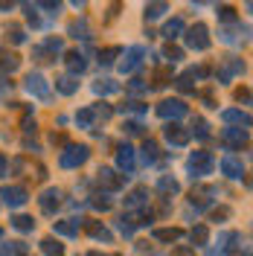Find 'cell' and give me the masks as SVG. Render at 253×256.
I'll return each mask as SVG.
<instances>
[{
  "label": "cell",
  "mask_w": 253,
  "mask_h": 256,
  "mask_svg": "<svg viewBox=\"0 0 253 256\" xmlns=\"http://www.w3.org/2000/svg\"><path fill=\"white\" fill-rule=\"evenodd\" d=\"M90 158V148L88 146H67L62 154H58V166L62 169H79L82 163H88Z\"/></svg>",
  "instance_id": "obj_1"
},
{
  "label": "cell",
  "mask_w": 253,
  "mask_h": 256,
  "mask_svg": "<svg viewBox=\"0 0 253 256\" xmlns=\"http://www.w3.org/2000/svg\"><path fill=\"white\" fill-rule=\"evenodd\" d=\"M216 169V158L210 152H192L190 154V172H192V180L195 178H204Z\"/></svg>",
  "instance_id": "obj_2"
},
{
  "label": "cell",
  "mask_w": 253,
  "mask_h": 256,
  "mask_svg": "<svg viewBox=\"0 0 253 256\" xmlns=\"http://www.w3.org/2000/svg\"><path fill=\"white\" fill-rule=\"evenodd\" d=\"M184 38H186V47H190V50H198V52L210 50V30H206L204 24H195V26H190Z\"/></svg>",
  "instance_id": "obj_3"
},
{
  "label": "cell",
  "mask_w": 253,
  "mask_h": 256,
  "mask_svg": "<svg viewBox=\"0 0 253 256\" xmlns=\"http://www.w3.org/2000/svg\"><path fill=\"white\" fill-rule=\"evenodd\" d=\"M186 111H190V108H186V102H180V99H163V102L158 105V116L172 120V122L174 120H184Z\"/></svg>",
  "instance_id": "obj_4"
},
{
  "label": "cell",
  "mask_w": 253,
  "mask_h": 256,
  "mask_svg": "<svg viewBox=\"0 0 253 256\" xmlns=\"http://www.w3.org/2000/svg\"><path fill=\"white\" fill-rule=\"evenodd\" d=\"M58 52H62V41H58V38H47V44L32 47V58L41 62V64H50V62H56Z\"/></svg>",
  "instance_id": "obj_5"
},
{
  "label": "cell",
  "mask_w": 253,
  "mask_h": 256,
  "mask_svg": "<svg viewBox=\"0 0 253 256\" xmlns=\"http://www.w3.org/2000/svg\"><path fill=\"white\" fill-rule=\"evenodd\" d=\"M0 198L9 207H24L30 201V192L24 190V186H0Z\"/></svg>",
  "instance_id": "obj_6"
},
{
  "label": "cell",
  "mask_w": 253,
  "mask_h": 256,
  "mask_svg": "<svg viewBox=\"0 0 253 256\" xmlns=\"http://www.w3.org/2000/svg\"><path fill=\"white\" fill-rule=\"evenodd\" d=\"M236 242H242V236L238 233H222L218 236V248H210L204 256H227L236 250Z\"/></svg>",
  "instance_id": "obj_7"
},
{
  "label": "cell",
  "mask_w": 253,
  "mask_h": 256,
  "mask_svg": "<svg viewBox=\"0 0 253 256\" xmlns=\"http://www.w3.org/2000/svg\"><path fill=\"white\" fill-rule=\"evenodd\" d=\"M38 207H41V212H47V216H52L56 210L62 207V190H44L41 192V198H38Z\"/></svg>",
  "instance_id": "obj_8"
},
{
  "label": "cell",
  "mask_w": 253,
  "mask_h": 256,
  "mask_svg": "<svg viewBox=\"0 0 253 256\" xmlns=\"http://www.w3.org/2000/svg\"><path fill=\"white\" fill-rule=\"evenodd\" d=\"M248 128H224L222 131V143L227 146V148H242V146L248 143Z\"/></svg>",
  "instance_id": "obj_9"
},
{
  "label": "cell",
  "mask_w": 253,
  "mask_h": 256,
  "mask_svg": "<svg viewBox=\"0 0 253 256\" xmlns=\"http://www.w3.org/2000/svg\"><path fill=\"white\" fill-rule=\"evenodd\" d=\"M96 180H99L105 190H111V192H116V190L126 186V175H116L114 169H99V172H96Z\"/></svg>",
  "instance_id": "obj_10"
},
{
  "label": "cell",
  "mask_w": 253,
  "mask_h": 256,
  "mask_svg": "<svg viewBox=\"0 0 253 256\" xmlns=\"http://www.w3.org/2000/svg\"><path fill=\"white\" fill-rule=\"evenodd\" d=\"M26 90L38 99H50V82L41 76V73H30L26 76Z\"/></svg>",
  "instance_id": "obj_11"
},
{
  "label": "cell",
  "mask_w": 253,
  "mask_h": 256,
  "mask_svg": "<svg viewBox=\"0 0 253 256\" xmlns=\"http://www.w3.org/2000/svg\"><path fill=\"white\" fill-rule=\"evenodd\" d=\"M238 73H244V62H242V58H236V56H227V58L222 62L218 79H222V82H230L233 76H238Z\"/></svg>",
  "instance_id": "obj_12"
},
{
  "label": "cell",
  "mask_w": 253,
  "mask_h": 256,
  "mask_svg": "<svg viewBox=\"0 0 253 256\" xmlns=\"http://www.w3.org/2000/svg\"><path fill=\"white\" fill-rule=\"evenodd\" d=\"M206 70L204 67H198V70H186V73H180L178 79H174V84H178V90L180 94H195V79L198 76H204Z\"/></svg>",
  "instance_id": "obj_13"
},
{
  "label": "cell",
  "mask_w": 253,
  "mask_h": 256,
  "mask_svg": "<svg viewBox=\"0 0 253 256\" xmlns=\"http://www.w3.org/2000/svg\"><path fill=\"white\" fill-rule=\"evenodd\" d=\"M142 58H146V50L142 47H128L126 58H122V64H120V70H122V73H134V70L142 64Z\"/></svg>",
  "instance_id": "obj_14"
},
{
  "label": "cell",
  "mask_w": 253,
  "mask_h": 256,
  "mask_svg": "<svg viewBox=\"0 0 253 256\" xmlns=\"http://www.w3.org/2000/svg\"><path fill=\"white\" fill-rule=\"evenodd\" d=\"M126 210H148V190L137 186L126 195Z\"/></svg>",
  "instance_id": "obj_15"
},
{
  "label": "cell",
  "mask_w": 253,
  "mask_h": 256,
  "mask_svg": "<svg viewBox=\"0 0 253 256\" xmlns=\"http://www.w3.org/2000/svg\"><path fill=\"white\" fill-rule=\"evenodd\" d=\"M64 64H67V70H70V76H79L88 70V58L82 56L79 50H70L67 56H64Z\"/></svg>",
  "instance_id": "obj_16"
},
{
  "label": "cell",
  "mask_w": 253,
  "mask_h": 256,
  "mask_svg": "<svg viewBox=\"0 0 253 256\" xmlns=\"http://www.w3.org/2000/svg\"><path fill=\"white\" fill-rule=\"evenodd\" d=\"M163 134H166V140H169L172 146H186L190 143V131H184L178 122H169V126L163 128Z\"/></svg>",
  "instance_id": "obj_17"
},
{
  "label": "cell",
  "mask_w": 253,
  "mask_h": 256,
  "mask_svg": "<svg viewBox=\"0 0 253 256\" xmlns=\"http://www.w3.org/2000/svg\"><path fill=\"white\" fill-rule=\"evenodd\" d=\"M52 230H56V236H79L82 230V218H64V222H56L52 224Z\"/></svg>",
  "instance_id": "obj_18"
},
{
  "label": "cell",
  "mask_w": 253,
  "mask_h": 256,
  "mask_svg": "<svg viewBox=\"0 0 253 256\" xmlns=\"http://www.w3.org/2000/svg\"><path fill=\"white\" fill-rule=\"evenodd\" d=\"M116 166L126 172V178H128V172L134 169V148H131L128 143H122L120 148H116Z\"/></svg>",
  "instance_id": "obj_19"
},
{
  "label": "cell",
  "mask_w": 253,
  "mask_h": 256,
  "mask_svg": "<svg viewBox=\"0 0 253 256\" xmlns=\"http://www.w3.org/2000/svg\"><path fill=\"white\" fill-rule=\"evenodd\" d=\"M222 172L227 178H233V180H242V178H244V166H242V160H236L233 154H227V158L222 160Z\"/></svg>",
  "instance_id": "obj_20"
},
{
  "label": "cell",
  "mask_w": 253,
  "mask_h": 256,
  "mask_svg": "<svg viewBox=\"0 0 253 256\" xmlns=\"http://www.w3.org/2000/svg\"><path fill=\"white\" fill-rule=\"evenodd\" d=\"M222 120L224 122H230V126H236V128H250V116H248L244 111H236V108L222 111Z\"/></svg>",
  "instance_id": "obj_21"
},
{
  "label": "cell",
  "mask_w": 253,
  "mask_h": 256,
  "mask_svg": "<svg viewBox=\"0 0 253 256\" xmlns=\"http://www.w3.org/2000/svg\"><path fill=\"white\" fill-rule=\"evenodd\" d=\"M56 90L64 94V96H73L76 90H79V79L70 76V73H67V76H58V79H56Z\"/></svg>",
  "instance_id": "obj_22"
},
{
  "label": "cell",
  "mask_w": 253,
  "mask_h": 256,
  "mask_svg": "<svg viewBox=\"0 0 253 256\" xmlns=\"http://www.w3.org/2000/svg\"><path fill=\"white\" fill-rule=\"evenodd\" d=\"M84 230H88L94 239H99V242H111V239H114L111 230H108L105 224H99V222H84Z\"/></svg>",
  "instance_id": "obj_23"
},
{
  "label": "cell",
  "mask_w": 253,
  "mask_h": 256,
  "mask_svg": "<svg viewBox=\"0 0 253 256\" xmlns=\"http://www.w3.org/2000/svg\"><path fill=\"white\" fill-rule=\"evenodd\" d=\"M210 195H216V190H212V186H198V190H192V204H195V210L206 207V204L212 201Z\"/></svg>",
  "instance_id": "obj_24"
},
{
  "label": "cell",
  "mask_w": 253,
  "mask_h": 256,
  "mask_svg": "<svg viewBox=\"0 0 253 256\" xmlns=\"http://www.w3.org/2000/svg\"><path fill=\"white\" fill-rule=\"evenodd\" d=\"M184 30H186V24H184V18H172V20H169V24L163 26V32H160V35L172 41V38H178V35H180Z\"/></svg>",
  "instance_id": "obj_25"
},
{
  "label": "cell",
  "mask_w": 253,
  "mask_h": 256,
  "mask_svg": "<svg viewBox=\"0 0 253 256\" xmlns=\"http://www.w3.org/2000/svg\"><path fill=\"white\" fill-rule=\"evenodd\" d=\"M158 242H178L184 236V230H178V227H158L154 233H152Z\"/></svg>",
  "instance_id": "obj_26"
},
{
  "label": "cell",
  "mask_w": 253,
  "mask_h": 256,
  "mask_svg": "<svg viewBox=\"0 0 253 256\" xmlns=\"http://www.w3.org/2000/svg\"><path fill=\"white\" fill-rule=\"evenodd\" d=\"M160 148H158V143H154V140H146V143H142V163H146V166H152V163H158V154Z\"/></svg>",
  "instance_id": "obj_27"
},
{
  "label": "cell",
  "mask_w": 253,
  "mask_h": 256,
  "mask_svg": "<svg viewBox=\"0 0 253 256\" xmlns=\"http://www.w3.org/2000/svg\"><path fill=\"white\" fill-rule=\"evenodd\" d=\"M18 67H20V58H18L15 52H3L0 56V70L3 73H15Z\"/></svg>",
  "instance_id": "obj_28"
},
{
  "label": "cell",
  "mask_w": 253,
  "mask_h": 256,
  "mask_svg": "<svg viewBox=\"0 0 253 256\" xmlns=\"http://www.w3.org/2000/svg\"><path fill=\"white\" fill-rule=\"evenodd\" d=\"M120 90V84L116 82H111V79H99L94 84V94H99V96H108V94H116Z\"/></svg>",
  "instance_id": "obj_29"
},
{
  "label": "cell",
  "mask_w": 253,
  "mask_h": 256,
  "mask_svg": "<svg viewBox=\"0 0 253 256\" xmlns=\"http://www.w3.org/2000/svg\"><path fill=\"white\" fill-rule=\"evenodd\" d=\"M76 122H79V128H94L96 111H94V108H82V111L76 114Z\"/></svg>",
  "instance_id": "obj_30"
},
{
  "label": "cell",
  "mask_w": 253,
  "mask_h": 256,
  "mask_svg": "<svg viewBox=\"0 0 253 256\" xmlns=\"http://www.w3.org/2000/svg\"><path fill=\"white\" fill-rule=\"evenodd\" d=\"M158 190H160V192H169V195H178V192H180V184H178L174 178L163 175V178L158 180Z\"/></svg>",
  "instance_id": "obj_31"
},
{
  "label": "cell",
  "mask_w": 253,
  "mask_h": 256,
  "mask_svg": "<svg viewBox=\"0 0 253 256\" xmlns=\"http://www.w3.org/2000/svg\"><path fill=\"white\" fill-rule=\"evenodd\" d=\"M67 32H70L73 38H90V30H88V20H84V18H82V20H73Z\"/></svg>",
  "instance_id": "obj_32"
},
{
  "label": "cell",
  "mask_w": 253,
  "mask_h": 256,
  "mask_svg": "<svg viewBox=\"0 0 253 256\" xmlns=\"http://www.w3.org/2000/svg\"><path fill=\"white\" fill-rule=\"evenodd\" d=\"M41 250H44V256H64V244H58L56 239H44Z\"/></svg>",
  "instance_id": "obj_33"
},
{
  "label": "cell",
  "mask_w": 253,
  "mask_h": 256,
  "mask_svg": "<svg viewBox=\"0 0 253 256\" xmlns=\"http://www.w3.org/2000/svg\"><path fill=\"white\" fill-rule=\"evenodd\" d=\"M12 227L20 230V233H32V230H35V222H32L30 216H15V218H12Z\"/></svg>",
  "instance_id": "obj_34"
},
{
  "label": "cell",
  "mask_w": 253,
  "mask_h": 256,
  "mask_svg": "<svg viewBox=\"0 0 253 256\" xmlns=\"http://www.w3.org/2000/svg\"><path fill=\"white\" fill-rule=\"evenodd\" d=\"M18 254H26V244L24 242H9L0 248V256H18Z\"/></svg>",
  "instance_id": "obj_35"
},
{
  "label": "cell",
  "mask_w": 253,
  "mask_h": 256,
  "mask_svg": "<svg viewBox=\"0 0 253 256\" xmlns=\"http://www.w3.org/2000/svg\"><path fill=\"white\" fill-rule=\"evenodd\" d=\"M134 227H137V224H134L131 216H120V218H116V230H120L122 236H131V233H134Z\"/></svg>",
  "instance_id": "obj_36"
},
{
  "label": "cell",
  "mask_w": 253,
  "mask_h": 256,
  "mask_svg": "<svg viewBox=\"0 0 253 256\" xmlns=\"http://www.w3.org/2000/svg\"><path fill=\"white\" fill-rule=\"evenodd\" d=\"M190 236H192V244H206V236H210V230H206V224H195Z\"/></svg>",
  "instance_id": "obj_37"
},
{
  "label": "cell",
  "mask_w": 253,
  "mask_h": 256,
  "mask_svg": "<svg viewBox=\"0 0 253 256\" xmlns=\"http://www.w3.org/2000/svg\"><path fill=\"white\" fill-rule=\"evenodd\" d=\"M192 134L198 137V140H210V126H206V120H195V126H192Z\"/></svg>",
  "instance_id": "obj_38"
},
{
  "label": "cell",
  "mask_w": 253,
  "mask_h": 256,
  "mask_svg": "<svg viewBox=\"0 0 253 256\" xmlns=\"http://www.w3.org/2000/svg\"><path fill=\"white\" fill-rule=\"evenodd\" d=\"M166 9H169L166 3H148V6H146V20H154V18H160Z\"/></svg>",
  "instance_id": "obj_39"
},
{
  "label": "cell",
  "mask_w": 253,
  "mask_h": 256,
  "mask_svg": "<svg viewBox=\"0 0 253 256\" xmlns=\"http://www.w3.org/2000/svg\"><path fill=\"white\" fill-rule=\"evenodd\" d=\"M120 52H122L120 47H108V50H102V52H99V62H102L105 67H108V64H114V58H116Z\"/></svg>",
  "instance_id": "obj_40"
},
{
  "label": "cell",
  "mask_w": 253,
  "mask_h": 256,
  "mask_svg": "<svg viewBox=\"0 0 253 256\" xmlns=\"http://www.w3.org/2000/svg\"><path fill=\"white\" fill-rule=\"evenodd\" d=\"M9 41L12 44H24L26 41V32L20 30V26H9Z\"/></svg>",
  "instance_id": "obj_41"
},
{
  "label": "cell",
  "mask_w": 253,
  "mask_h": 256,
  "mask_svg": "<svg viewBox=\"0 0 253 256\" xmlns=\"http://www.w3.org/2000/svg\"><path fill=\"white\" fill-rule=\"evenodd\" d=\"M218 20H236V9L233 6H218Z\"/></svg>",
  "instance_id": "obj_42"
},
{
  "label": "cell",
  "mask_w": 253,
  "mask_h": 256,
  "mask_svg": "<svg viewBox=\"0 0 253 256\" xmlns=\"http://www.w3.org/2000/svg\"><path fill=\"white\" fill-rule=\"evenodd\" d=\"M163 56H166V62H172V64L184 58V52H180L178 47H166V50H163Z\"/></svg>",
  "instance_id": "obj_43"
},
{
  "label": "cell",
  "mask_w": 253,
  "mask_h": 256,
  "mask_svg": "<svg viewBox=\"0 0 253 256\" xmlns=\"http://www.w3.org/2000/svg\"><path fill=\"white\" fill-rule=\"evenodd\" d=\"M90 204H94L96 210H111V198H102V195H96Z\"/></svg>",
  "instance_id": "obj_44"
},
{
  "label": "cell",
  "mask_w": 253,
  "mask_h": 256,
  "mask_svg": "<svg viewBox=\"0 0 253 256\" xmlns=\"http://www.w3.org/2000/svg\"><path fill=\"white\" fill-rule=\"evenodd\" d=\"M222 41H227V44H236L238 41V35H236V30H222V35H218Z\"/></svg>",
  "instance_id": "obj_45"
},
{
  "label": "cell",
  "mask_w": 253,
  "mask_h": 256,
  "mask_svg": "<svg viewBox=\"0 0 253 256\" xmlns=\"http://www.w3.org/2000/svg\"><path fill=\"white\" fill-rule=\"evenodd\" d=\"M122 111H134V114H146V105H142V102H128V105H122Z\"/></svg>",
  "instance_id": "obj_46"
},
{
  "label": "cell",
  "mask_w": 253,
  "mask_h": 256,
  "mask_svg": "<svg viewBox=\"0 0 253 256\" xmlns=\"http://www.w3.org/2000/svg\"><path fill=\"white\" fill-rule=\"evenodd\" d=\"M41 9H50V15H58V9H62V3H52V0H47V3H38Z\"/></svg>",
  "instance_id": "obj_47"
},
{
  "label": "cell",
  "mask_w": 253,
  "mask_h": 256,
  "mask_svg": "<svg viewBox=\"0 0 253 256\" xmlns=\"http://www.w3.org/2000/svg\"><path fill=\"white\" fill-rule=\"evenodd\" d=\"M192 254H195V250H192L190 244H180V248H174L172 250V256H192Z\"/></svg>",
  "instance_id": "obj_48"
},
{
  "label": "cell",
  "mask_w": 253,
  "mask_h": 256,
  "mask_svg": "<svg viewBox=\"0 0 253 256\" xmlns=\"http://www.w3.org/2000/svg\"><path fill=\"white\" fill-rule=\"evenodd\" d=\"M128 88H131L134 94H142V90H146V84H142V79H131V84H128Z\"/></svg>",
  "instance_id": "obj_49"
},
{
  "label": "cell",
  "mask_w": 253,
  "mask_h": 256,
  "mask_svg": "<svg viewBox=\"0 0 253 256\" xmlns=\"http://www.w3.org/2000/svg\"><path fill=\"white\" fill-rule=\"evenodd\" d=\"M26 18H30L32 26H38V24H41V20H38V15H35V6H26Z\"/></svg>",
  "instance_id": "obj_50"
},
{
  "label": "cell",
  "mask_w": 253,
  "mask_h": 256,
  "mask_svg": "<svg viewBox=\"0 0 253 256\" xmlns=\"http://www.w3.org/2000/svg\"><path fill=\"white\" fill-rule=\"evenodd\" d=\"M126 131L128 134H142V126L140 122H126Z\"/></svg>",
  "instance_id": "obj_51"
},
{
  "label": "cell",
  "mask_w": 253,
  "mask_h": 256,
  "mask_svg": "<svg viewBox=\"0 0 253 256\" xmlns=\"http://www.w3.org/2000/svg\"><path fill=\"white\" fill-rule=\"evenodd\" d=\"M236 99L238 102H250V90L244 88V90H236Z\"/></svg>",
  "instance_id": "obj_52"
},
{
  "label": "cell",
  "mask_w": 253,
  "mask_h": 256,
  "mask_svg": "<svg viewBox=\"0 0 253 256\" xmlns=\"http://www.w3.org/2000/svg\"><path fill=\"white\" fill-rule=\"evenodd\" d=\"M227 216H230V210H227V207H222V210H216V212H212V218H216V222H218V218H227Z\"/></svg>",
  "instance_id": "obj_53"
},
{
  "label": "cell",
  "mask_w": 253,
  "mask_h": 256,
  "mask_svg": "<svg viewBox=\"0 0 253 256\" xmlns=\"http://www.w3.org/2000/svg\"><path fill=\"white\" fill-rule=\"evenodd\" d=\"M24 131L26 134H35V120H24Z\"/></svg>",
  "instance_id": "obj_54"
},
{
  "label": "cell",
  "mask_w": 253,
  "mask_h": 256,
  "mask_svg": "<svg viewBox=\"0 0 253 256\" xmlns=\"http://www.w3.org/2000/svg\"><path fill=\"white\" fill-rule=\"evenodd\" d=\"M6 90H12V82L0 79V99H3V94H6Z\"/></svg>",
  "instance_id": "obj_55"
},
{
  "label": "cell",
  "mask_w": 253,
  "mask_h": 256,
  "mask_svg": "<svg viewBox=\"0 0 253 256\" xmlns=\"http://www.w3.org/2000/svg\"><path fill=\"white\" fill-rule=\"evenodd\" d=\"M0 175H6V158L0 154Z\"/></svg>",
  "instance_id": "obj_56"
},
{
  "label": "cell",
  "mask_w": 253,
  "mask_h": 256,
  "mask_svg": "<svg viewBox=\"0 0 253 256\" xmlns=\"http://www.w3.org/2000/svg\"><path fill=\"white\" fill-rule=\"evenodd\" d=\"M88 256H105V254H96V250H90V254H88Z\"/></svg>",
  "instance_id": "obj_57"
},
{
  "label": "cell",
  "mask_w": 253,
  "mask_h": 256,
  "mask_svg": "<svg viewBox=\"0 0 253 256\" xmlns=\"http://www.w3.org/2000/svg\"><path fill=\"white\" fill-rule=\"evenodd\" d=\"M0 236H3V230H0Z\"/></svg>",
  "instance_id": "obj_58"
}]
</instances>
